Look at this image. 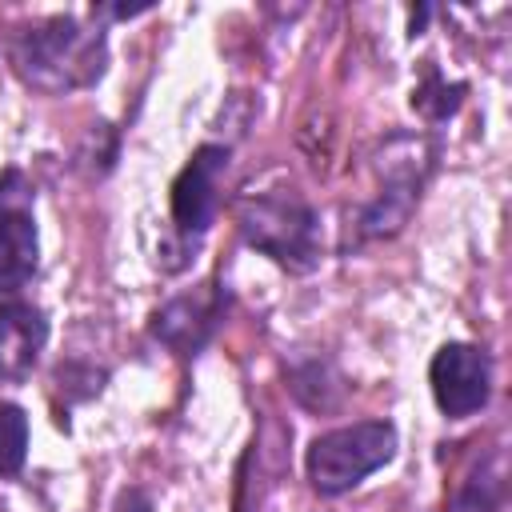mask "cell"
I'll return each instance as SVG.
<instances>
[{"label": "cell", "mask_w": 512, "mask_h": 512, "mask_svg": "<svg viewBox=\"0 0 512 512\" xmlns=\"http://www.w3.org/2000/svg\"><path fill=\"white\" fill-rule=\"evenodd\" d=\"M40 240L24 204H0V296L24 288L36 272Z\"/></svg>", "instance_id": "cell-7"}, {"label": "cell", "mask_w": 512, "mask_h": 512, "mask_svg": "<svg viewBox=\"0 0 512 512\" xmlns=\"http://www.w3.org/2000/svg\"><path fill=\"white\" fill-rule=\"evenodd\" d=\"M500 488H504V472L500 464H480L448 500V512H496L500 508Z\"/></svg>", "instance_id": "cell-9"}, {"label": "cell", "mask_w": 512, "mask_h": 512, "mask_svg": "<svg viewBox=\"0 0 512 512\" xmlns=\"http://www.w3.org/2000/svg\"><path fill=\"white\" fill-rule=\"evenodd\" d=\"M28 456V416L16 404H0V480L16 476Z\"/></svg>", "instance_id": "cell-10"}, {"label": "cell", "mask_w": 512, "mask_h": 512, "mask_svg": "<svg viewBox=\"0 0 512 512\" xmlns=\"http://www.w3.org/2000/svg\"><path fill=\"white\" fill-rule=\"evenodd\" d=\"M432 396L444 416H472L492 388V364L476 344H444L428 368Z\"/></svg>", "instance_id": "cell-4"}, {"label": "cell", "mask_w": 512, "mask_h": 512, "mask_svg": "<svg viewBox=\"0 0 512 512\" xmlns=\"http://www.w3.org/2000/svg\"><path fill=\"white\" fill-rule=\"evenodd\" d=\"M216 312H220V304H216L212 292L180 296V300H172V304H164V308L156 312L152 332H156L168 348H176V352H196V348L204 344V336L212 332Z\"/></svg>", "instance_id": "cell-8"}, {"label": "cell", "mask_w": 512, "mask_h": 512, "mask_svg": "<svg viewBox=\"0 0 512 512\" xmlns=\"http://www.w3.org/2000/svg\"><path fill=\"white\" fill-rule=\"evenodd\" d=\"M8 60L24 84L48 96H64L76 88H88L100 80L108 48L104 32L88 28L72 16H48L36 24H24L8 40Z\"/></svg>", "instance_id": "cell-1"}, {"label": "cell", "mask_w": 512, "mask_h": 512, "mask_svg": "<svg viewBox=\"0 0 512 512\" xmlns=\"http://www.w3.org/2000/svg\"><path fill=\"white\" fill-rule=\"evenodd\" d=\"M228 172V148L204 144L192 152L172 184V220L184 236H200L220 208V180Z\"/></svg>", "instance_id": "cell-5"}, {"label": "cell", "mask_w": 512, "mask_h": 512, "mask_svg": "<svg viewBox=\"0 0 512 512\" xmlns=\"http://www.w3.org/2000/svg\"><path fill=\"white\" fill-rule=\"evenodd\" d=\"M396 452V428L384 420H360L348 428H332L324 436H316L308 444L304 468L316 492L324 496H340L348 488H356L364 476H372L376 468H384Z\"/></svg>", "instance_id": "cell-3"}, {"label": "cell", "mask_w": 512, "mask_h": 512, "mask_svg": "<svg viewBox=\"0 0 512 512\" xmlns=\"http://www.w3.org/2000/svg\"><path fill=\"white\" fill-rule=\"evenodd\" d=\"M48 340V320L32 304H0V380H24Z\"/></svg>", "instance_id": "cell-6"}, {"label": "cell", "mask_w": 512, "mask_h": 512, "mask_svg": "<svg viewBox=\"0 0 512 512\" xmlns=\"http://www.w3.org/2000/svg\"><path fill=\"white\" fill-rule=\"evenodd\" d=\"M236 224L252 248L292 272H304L320 260V220L296 192H260L240 200Z\"/></svg>", "instance_id": "cell-2"}]
</instances>
